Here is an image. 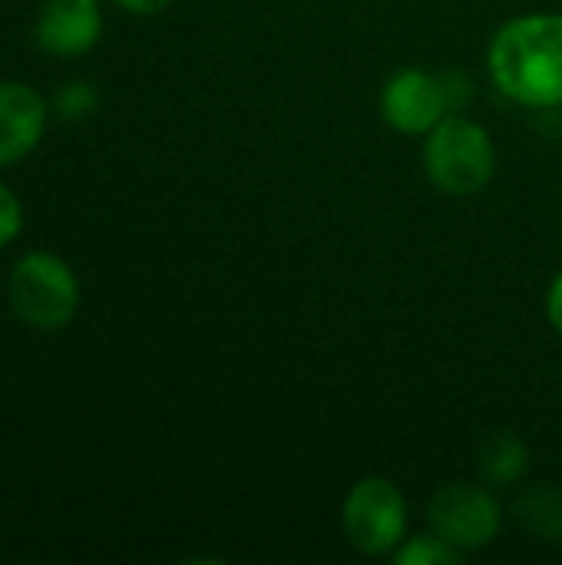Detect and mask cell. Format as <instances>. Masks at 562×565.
<instances>
[{
    "label": "cell",
    "instance_id": "cell-8",
    "mask_svg": "<svg viewBox=\"0 0 562 565\" xmlns=\"http://www.w3.org/2000/svg\"><path fill=\"white\" fill-rule=\"evenodd\" d=\"M46 126V99L20 79L0 83V166L33 152Z\"/></svg>",
    "mask_w": 562,
    "mask_h": 565
},
{
    "label": "cell",
    "instance_id": "cell-7",
    "mask_svg": "<svg viewBox=\"0 0 562 565\" xmlns=\"http://www.w3.org/2000/svg\"><path fill=\"white\" fill-rule=\"evenodd\" d=\"M103 17L96 0H50L33 26L36 43L53 56H79L96 46Z\"/></svg>",
    "mask_w": 562,
    "mask_h": 565
},
{
    "label": "cell",
    "instance_id": "cell-15",
    "mask_svg": "<svg viewBox=\"0 0 562 565\" xmlns=\"http://www.w3.org/2000/svg\"><path fill=\"white\" fill-rule=\"evenodd\" d=\"M123 10H129V13H159V10H166L172 0H116Z\"/></svg>",
    "mask_w": 562,
    "mask_h": 565
},
{
    "label": "cell",
    "instance_id": "cell-13",
    "mask_svg": "<svg viewBox=\"0 0 562 565\" xmlns=\"http://www.w3.org/2000/svg\"><path fill=\"white\" fill-rule=\"evenodd\" d=\"M23 228V209H20V199L0 182V248L10 245Z\"/></svg>",
    "mask_w": 562,
    "mask_h": 565
},
{
    "label": "cell",
    "instance_id": "cell-2",
    "mask_svg": "<svg viewBox=\"0 0 562 565\" xmlns=\"http://www.w3.org/2000/svg\"><path fill=\"white\" fill-rule=\"evenodd\" d=\"M494 166H497L494 139L480 122L460 113H447L427 132L424 169L441 192L474 195L494 179Z\"/></svg>",
    "mask_w": 562,
    "mask_h": 565
},
{
    "label": "cell",
    "instance_id": "cell-6",
    "mask_svg": "<svg viewBox=\"0 0 562 565\" xmlns=\"http://www.w3.org/2000/svg\"><path fill=\"white\" fill-rule=\"evenodd\" d=\"M381 113L388 126H394L397 132L427 136L450 113L444 76H434L424 70H401L397 76L388 79L381 93Z\"/></svg>",
    "mask_w": 562,
    "mask_h": 565
},
{
    "label": "cell",
    "instance_id": "cell-10",
    "mask_svg": "<svg viewBox=\"0 0 562 565\" xmlns=\"http://www.w3.org/2000/svg\"><path fill=\"white\" fill-rule=\"evenodd\" d=\"M517 516L523 520L527 530L550 536V540H562V493H553V490L530 493L527 500H520Z\"/></svg>",
    "mask_w": 562,
    "mask_h": 565
},
{
    "label": "cell",
    "instance_id": "cell-14",
    "mask_svg": "<svg viewBox=\"0 0 562 565\" xmlns=\"http://www.w3.org/2000/svg\"><path fill=\"white\" fill-rule=\"evenodd\" d=\"M547 318H550V324L562 334V271L553 278V285H550V295H547Z\"/></svg>",
    "mask_w": 562,
    "mask_h": 565
},
{
    "label": "cell",
    "instance_id": "cell-12",
    "mask_svg": "<svg viewBox=\"0 0 562 565\" xmlns=\"http://www.w3.org/2000/svg\"><path fill=\"white\" fill-rule=\"evenodd\" d=\"M96 106V93L86 83H66L56 96V113L63 119H83Z\"/></svg>",
    "mask_w": 562,
    "mask_h": 565
},
{
    "label": "cell",
    "instance_id": "cell-5",
    "mask_svg": "<svg viewBox=\"0 0 562 565\" xmlns=\"http://www.w3.org/2000/svg\"><path fill=\"white\" fill-rule=\"evenodd\" d=\"M427 523L434 536H441L444 543H450L467 556L497 540L503 510L487 490L474 483H450L437 490V497L431 500Z\"/></svg>",
    "mask_w": 562,
    "mask_h": 565
},
{
    "label": "cell",
    "instance_id": "cell-11",
    "mask_svg": "<svg viewBox=\"0 0 562 565\" xmlns=\"http://www.w3.org/2000/svg\"><path fill=\"white\" fill-rule=\"evenodd\" d=\"M464 559L460 550H454L450 543H444L441 536H417L407 546L397 550L394 563L397 565H457Z\"/></svg>",
    "mask_w": 562,
    "mask_h": 565
},
{
    "label": "cell",
    "instance_id": "cell-4",
    "mask_svg": "<svg viewBox=\"0 0 562 565\" xmlns=\"http://www.w3.org/2000/svg\"><path fill=\"white\" fill-rule=\"evenodd\" d=\"M344 536L364 556H384L401 546L407 530V503L384 477H364L344 500Z\"/></svg>",
    "mask_w": 562,
    "mask_h": 565
},
{
    "label": "cell",
    "instance_id": "cell-1",
    "mask_svg": "<svg viewBox=\"0 0 562 565\" xmlns=\"http://www.w3.org/2000/svg\"><path fill=\"white\" fill-rule=\"evenodd\" d=\"M497 89L530 109L562 106V13H530L503 23L487 53Z\"/></svg>",
    "mask_w": 562,
    "mask_h": 565
},
{
    "label": "cell",
    "instance_id": "cell-9",
    "mask_svg": "<svg viewBox=\"0 0 562 565\" xmlns=\"http://www.w3.org/2000/svg\"><path fill=\"white\" fill-rule=\"evenodd\" d=\"M480 467L490 480L497 483H513L523 477L527 470V447L513 437V434H500L484 447Z\"/></svg>",
    "mask_w": 562,
    "mask_h": 565
},
{
    "label": "cell",
    "instance_id": "cell-3",
    "mask_svg": "<svg viewBox=\"0 0 562 565\" xmlns=\"http://www.w3.org/2000/svg\"><path fill=\"white\" fill-rule=\"evenodd\" d=\"M10 308L20 321L40 331H60L79 308L73 268L53 252H30L10 271Z\"/></svg>",
    "mask_w": 562,
    "mask_h": 565
}]
</instances>
